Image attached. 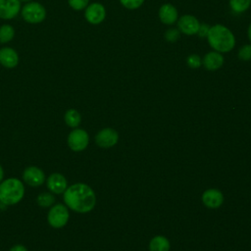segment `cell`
Wrapping results in <instances>:
<instances>
[{
	"label": "cell",
	"mask_w": 251,
	"mask_h": 251,
	"mask_svg": "<svg viewBox=\"0 0 251 251\" xmlns=\"http://www.w3.org/2000/svg\"><path fill=\"white\" fill-rule=\"evenodd\" d=\"M64 202L75 212L87 213L94 208L96 197L87 184L75 183L65 190Z\"/></svg>",
	"instance_id": "6da1fadb"
},
{
	"label": "cell",
	"mask_w": 251,
	"mask_h": 251,
	"mask_svg": "<svg viewBox=\"0 0 251 251\" xmlns=\"http://www.w3.org/2000/svg\"><path fill=\"white\" fill-rule=\"evenodd\" d=\"M207 39L210 46L217 52L226 53L233 49L235 38L229 28L223 25H215L209 28Z\"/></svg>",
	"instance_id": "7a4b0ae2"
},
{
	"label": "cell",
	"mask_w": 251,
	"mask_h": 251,
	"mask_svg": "<svg viewBox=\"0 0 251 251\" xmlns=\"http://www.w3.org/2000/svg\"><path fill=\"white\" fill-rule=\"evenodd\" d=\"M25 195V186L18 178H8L0 183V202L4 205H15Z\"/></svg>",
	"instance_id": "3957f363"
},
{
	"label": "cell",
	"mask_w": 251,
	"mask_h": 251,
	"mask_svg": "<svg viewBox=\"0 0 251 251\" xmlns=\"http://www.w3.org/2000/svg\"><path fill=\"white\" fill-rule=\"evenodd\" d=\"M23 19L28 24H39L46 18V10L38 2H28L21 9Z\"/></svg>",
	"instance_id": "277c9868"
},
{
	"label": "cell",
	"mask_w": 251,
	"mask_h": 251,
	"mask_svg": "<svg viewBox=\"0 0 251 251\" xmlns=\"http://www.w3.org/2000/svg\"><path fill=\"white\" fill-rule=\"evenodd\" d=\"M69 210L63 204H56L51 207L48 212L47 221L49 225L55 228L65 226L69 221Z\"/></svg>",
	"instance_id": "5b68a950"
},
{
	"label": "cell",
	"mask_w": 251,
	"mask_h": 251,
	"mask_svg": "<svg viewBox=\"0 0 251 251\" xmlns=\"http://www.w3.org/2000/svg\"><path fill=\"white\" fill-rule=\"evenodd\" d=\"M88 133L81 128L74 129L68 136V145L73 151L75 152L84 150L88 145Z\"/></svg>",
	"instance_id": "8992f818"
},
{
	"label": "cell",
	"mask_w": 251,
	"mask_h": 251,
	"mask_svg": "<svg viewBox=\"0 0 251 251\" xmlns=\"http://www.w3.org/2000/svg\"><path fill=\"white\" fill-rule=\"evenodd\" d=\"M84 17L91 25H99L106 18L105 7L100 3H92L85 8Z\"/></svg>",
	"instance_id": "52a82bcc"
},
{
	"label": "cell",
	"mask_w": 251,
	"mask_h": 251,
	"mask_svg": "<svg viewBox=\"0 0 251 251\" xmlns=\"http://www.w3.org/2000/svg\"><path fill=\"white\" fill-rule=\"evenodd\" d=\"M177 27L180 32L186 35H193L197 34L200 23L192 15H183L177 20Z\"/></svg>",
	"instance_id": "ba28073f"
},
{
	"label": "cell",
	"mask_w": 251,
	"mask_h": 251,
	"mask_svg": "<svg viewBox=\"0 0 251 251\" xmlns=\"http://www.w3.org/2000/svg\"><path fill=\"white\" fill-rule=\"evenodd\" d=\"M23 178L25 182L30 186L36 187L44 183L45 175L41 169L35 166L27 167L23 173Z\"/></svg>",
	"instance_id": "9c48e42d"
},
{
	"label": "cell",
	"mask_w": 251,
	"mask_h": 251,
	"mask_svg": "<svg viewBox=\"0 0 251 251\" xmlns=\"http://www.w3.org/2000/svg\"><path fill=\"white\" fill-rule=\"evenodd\" d=\"M20 0H0V19L12 20L21 11Z\"/></svg>",
	"instance_id": "30bf717a"
},
{
	"label": "cell",
	"mask_w": 251,
	"mask_h": 251,
	"mask_svg": "<svg viewBox=\"0 0 251 251\" xmlns=\"http://www.w3.org/2000/svg\"><path fill=\"white\" fill-rule=\"evenodd\" d=\"M118 133L113 128L101 129L95 137V141L98 146L103 148H109L114 146L118 142Z\"/></svg>",
	"instance_id": "8fae6325"
},
{
	"label": "cell",
	"mask_w": 251,
	"mask_h": 251,
	"mask_svg": "<svg viewBox=\"0 0 251 251\" xmlns=\"http://www.w3.org/2000/svg\"><path fill=\"white\" fill-rule=\"evenodd\" d=\"M67 184L68 183L66 177L59 173L51 174L46 180V185L48 189L55 194L64 193L67 189Z\"/></svg>",
	"instance_id": "7c38bea8"
},
{
	"label": "cell",
	"mask_w": 251,
	"mask_h": 251,
	"mask_svg": "<svg viewBox=\"0 0 251 251\" xmlns=\"http://www.w3.org/2000/svg\"><path fill=\"white\" fill-rule=\"evenodd\" d=\"M0 64L7 68L13 69L19 64V55L11 47H3L0 49Z\"/></svg>",
	"instance_id": "4fadbf2b"
},
{
	"label": "cell",
	"mask_w": 251,
	"mask_h": 251,
	"mask_svg": "<svg viewBox=\"0 0 251 251\" xmlns=\"http://www.w3.org/2000/svg\"><path fill=\"white\" fill-rule=\"evenodd\" d=\"M178 13L176 8L172 4H164L159 9V19L165 25H173L176 22Z\"/></svg>",
	"instance_id": "5bb4252c"
},
{
	"label": "cell",
	"mask_w": 251,
	"mask_h": 251,
	"mask_svg": "<svg viewBox=\"0 0 251 251\" xmlns=\"http://www.w3.org/2000/svg\"><path fill=\"white\" fill-rule=\"evenodd\" d=\"M224 61V56L220 52L212 51L204 56L202 60V65L208 71H216L223 66Z\"/></svg>",
	"instance_id": "9a60e30c"
},
{
	"label": "cell",
	"mask_w": 251,
	"mask_h": 251,
	"mask_svg": "<svg viewBox=\"0 0 251 251\" xmlns=\"http://www.w3.org/2000/svg\"><path fill=\"white\" fill-rule=\"evenodd\" d=\"M202 200L204 204L209 208H218L223 204L224 196L222 192L218 189H208L202 195Z\"/></svg>",
	"instance_id": "2e32d148"
},
{
	"label": "cell",
	"mask_w": 251,
	"mask_h": 251,
	"mask_svg": "<svg viewBox=\"0 0 251 251\" xmlns=\"http://www.w3.org/2000/svg\"><path fill=\"white\" fill-rule=\"evenodd\" d=\"M150 251H169L170 243L169 240L161 235L155 236L150 241Z\"/></svg>",
	"instance_id": "e0dca14e"
},
{
	"label": "cell",
	"mask_w": 251,
	"mask_h": 251,
	"mask_svg": "<svg viewBox=\"0 0 251 251\" xmlns=\"http://www.w3.org/2000/svg\"><path fill=\"white\" fill-rule=\"evenodd\" d=\"M65 123L70 127H76L80 124L81 117L80 114L75 109H69L64 116Z\"/></svg>",
	"instance_id": "ac0fdd59"
},
{
	"label": "cell",
	"mask_w": 251,
	"mask_h": 251,
	"mask_svg": "<svg viewBox=\"0 0 251 251\" xmlns=\"http://www.w3.org/2000/svg\"><path fill=\"white\" fill-rule=\"evenodd\" d=\"M15 36V29L11 25H3L0 26V43L10 42Z\"/></svg>",
	"instance_id": "d6986e66"
},
{
	"label": "cell",
	"mask_w": 251,
	"mask_h": 251,
	"mask_svg": "<svg viewBox=\"0 0 251 251\" xmlns=\"http://www.w3.org/2000/svg\"><path fill=\"white\" fill-rule=\"evenodd\" d=\"M251 4V0H229V7L235 13L245 12Z\"/></svg>",
	"instance_id": "ffe728a7"
},
{
	"label": "cell",
	"mask_w": 251,
	"mask_h": 251,
	"mask_svg": "<svg viewBox=\"0 0 251 251\" xmlns=\"http://www.w3.org/2000/svg\"><path fill=\"white\" fill-rule=\"evenodd\" d=\"M54 201H55V197L50 192H42L36 198L37 204L42 208H47L52 206Z\"/></svg>",
	"instance_id": "44dd1931"
},
{
	"label": "cell",
	"mask_w": 251,
	"mask_h": 251,
	"mask_svg": "<svg viewBox=\"0 0 251 251\" xmlns=\"http://www.w3.org/2000/svg\"><path fill=\"white\" fill-rule=\"evenodd\" d=\"M238 58L242 61L251 60V44H245L239 49Z\"/></svg>",
	"instance_id": "7402d4cb"
},
{
	"label": "cell",
	"mask_w": 251,
	"mask_h": 251,
	"mask_svg": "<svg viewBox=\"0 0 251 251\" xmlns=\"http://www.w3.org/2000/svg\"><path fill=\"white\" fill-rule=\"evenodd\" d=\"M89 0H68L70 7L75 11H81L88 6Z\"/></svg>",
	"instance_id": "603a6c76"
},
{
	"label": "cell",
	"mask_w": 251,
	"mask_h": 251,
	"mask_svg": "<svg viewBox=\"0 0 251 251\" xmlns=\"http://www.w3.org/2000/svg\"><path fill=\"white\" fill-rule=\"evenodd\" d=\"M187 65L192 69H197L202 65V60L197 54H191L186 59Z\"/></svg>",
	"instance_id": "cb8c5ba5"
},
{
	"label": "cell",
	"mask_w": 251,
	"mask_h": 251,
	"mask_svg": "<svg viewBox=\"0 0 251 251\" xmlns=\"http://www.w3.org/2000/svg\"><path fill=\"white\" fill-rule=\"evenodd\" d=\"M120 2L125 8L129 10H134L139 8L143 4L144 0H120Z\"/></svg>",
	"instance_id": "d4e9b609"
},
{
	"label": "cell",
	"mask_w": 251,
	"mask_h": 251,
	"mask_svg": "<svg viewBox=\"0 0 251 251\" xmlns=\"http://www.w3.org/2000/svg\"><path fill=\"white\" fill-rule=\"evenodd\" d=\"M179 36H180V31L176 28H170L165 32V38L167 41H170V42H175L178 40Z\"/></svg>",
	"instance_id": "484cf974"
},
{
	"label": "cell",
	"mask_w": 251,
	"mask_h": 251,
	"mask_svg": "<svg viewBox=\"0 0 251 251\" xmlns=\"http://www.w3.org/2000/svg\"><path fill=\"white\" fill-rule=\"evenodd\" d=\"M209 26L206 25V24H200V27H199V30H198V34L201 36V37H204V36H207L208 34V31H209Z\"/></svg>",
	"instance_id": "4316f807"
},
{
	"label": "cell",
	"mask_w": 251,
	"mask_h": 251,
	"mask_svg": "<svg viewBox=\"0 0 251 251\" xmlns=\"http://www.w3.org/2000/svg\"><path fill=\"white\" fill-rule=\"evenodd\" d=\"M10 251H27L26 248L24 246V245H21V244H17V245H14Z\"/></svg>",
	"instance_id": "83f0119b"
},
{
	"label": "cell",
	"mask_w": 251,
	"mask_h": 251,
	"mask_svg": "<svg viewBox=\"0 0 251 251\" xmlns=\"http://www.w3.org/2000/svg\"><path fill=\"white\" fill-rule=\"evenodd\" d=\"M3 176H4V171H3L2 166L0 165V182H1V180L3 179Z\"/></svg>",
	"instance_id": "f1b7e54d"
},
{
	"label": "cell",
	"mask_w": 251,
	"mask_h": 251,
	"mask_svg": "<svg viewBox=\"0 0 251 251\" xmlns=\"http://www.w3.org/2000/svg\"><path fill=\"white\" fill-rule=\"evenodd\" d=\"M248 38H249V40L251 41V24L249 25V26H248Z\"/></svg>",
	"instance_id": "f546056e"
},
{
	"label": "cell",
	"mask_w": 251,
	"mask_h": 251,
	"mask_svg": "<svg viewBox=\"0 0 251 251\" xmlns=\"http://www.w3.org/2000/svg\"><path fill=\"white\" fill-rule=\"evenodd\" d=\"M21 2H25V3H28V2H30L31 0H20Z\"/></svg>",
	"instance_id": "4dcf8cb0"
}]
</instances>
